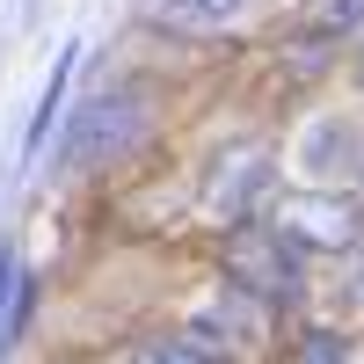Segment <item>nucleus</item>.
<instances>
[{"label": "nucleus", "mask_w": 364, "mask_h": 364, "mask_svg": "<svg viewBox=\"0 0 364 364\" xmlns=\"http://www.w3.org/2000/svg\"><path fill=\"white\" fill-rule=\"evenodd\" d=\"M219 269H226L233 291L262 299V306H299V299H306V255H299L284 233H269L262 219L255 226H226Z\"/></svg>", "instance_id": "3"}, {"label": "nucleus", "mask_w": 364, "mask_h": 364, "mask_svg": "<svg viewBox=\"0 0 364 364\" xmlns=\"http://www.w3.org/2000/svg\"><path fill=\"white\" fill-rule=\"evenodd\" d=\"M321 22H328V29H364V0H328Z\"/></svg>", "instance_id": "11"}, {"label": "nucleus", "mask_w": 364, "mask_h": 364, "mask_svg": "<svg viewBox=\"0 0 364 364\" xmlns=\"http://www.w3.org/2000/svg\"><path fill=\"white\" fill-rule=\"evenodd\" d=\"M350 73H357V95H364V44H357V58H350Z\"/></svg>", "instance_id": "13"}, {"label": "nucleus", "mask_w": 364, "mask_h": 364, "mask_svg": "<svg viewBox=\"0 0 364 364\" xmlns=\"http://www.w3.org/2000/svg\"><path fill=\"white\" fill-rule=\"evenodd\" d=\"M168 29H190V37H211V29H233L240 15H255V0H161L154 8Z\"/></svg>", "instance_id": "7"}, {"label": "nucleus", "mask_w": 364, "mask_h": 364, "mask_svg": "<svg viewBox=\"0 0 364 364\" xmlns=\"http://www.w3.org/2000/svg\"><path fill=\"white\" fill-rule=\"evenodd\" d=\"M146 132H154V95L139 80L124 87H95L73 117H66V139H58V175H109L117 161H132Z\"/></svg>", "instance_id": "1"}, {"label": "nucleus", "mask_w": 364, "mask_h": 364, "mask_svg": "<svg viewBox=\"0 0 364 364\" xmlns=\"http://www.w3.org/2000/svg\"><path fill=\"white\" fill-rule=\"evenodd\" d=\"M182 336H190L197 350H211V357L233 364V350H255V343L269 336V314H262V299H248V291L226 284L211 306H197L190 321H182Z\"/></svg>", "instance_id": "6"}, {"label": "nucleus", "mask_w": 364, "mask_h": 364, "mask_svg": "<svg viewBox=\"0 0 364 364\" xmlns=\"http://www.w3.org/2000/svg\"><path fill=\"white\" fill-rule=\"evenodd\" d=\"M291 168L321 182V190H350V175L364 168V117L350 109H314L291 139Z\"/></svg>", "instance_id": "5"}, {"label": "nucleus", "mask_w": 364, "mask_h": 364, "mask_svg": "<svg viewBox=\"0 0 364 364\" xmlns=\"http://www.w3.org/2000/svg\"><path fill=\"white\" fill-rule=\"evenodd\" d=\"M262 226L284 233L299 255H357L364 248V190H321V182H299V190L269 197Z\"/></svg>", "instance_id": "2"}, {"label": "nucleus", "mask_w": 364, "mask_h": 364, "mask_svg": "<svg viewBox=\"0 0 364 364\" xmlns=\"http://www.w3.org/2000/svg\"><path fill=\"white\" fill-rule=\"evenodd\" d=\"M277 190L284 182H277L269 139H233L226 154L211 161V175H204V204H211V219H226V226H255Z\"/></svg>", "instance_id": "4"}, {"label": "nucleus", "mask_w": 364, "mask_h": 364, "mask_svg": "<svg viewBox=\"0 0 364 364\" xmlns=\"http://www.w3.org/2000/svg\"><path fill=\"white\" fill-rule=\"evenodd\" d=\"M357 190H364V168H357Z\"/></svg>", "instance_id": "14"}, {"label": "nucleus", "mask_w": 364, "mask_h": 364, "mask_svg": "<svg viewBox=\"0 0 364 364\" xmlns=\"http://www.w3.org/2000/svg\"><path fill=\"white\" fill-rule=\"evenodd\" d=\"M73 58H80V44H66V51H58V66H51V80H44V95H37V117H29V139H22V161H37V154H44V139H51V124H58V102H66V80H73Z\"/></svg>", "instance_id": "8"}, {"label": "nucleus", "mask_w": 364, "mask_h": 364, "mask_svg": "<svg viewBox=\"0 0 364 364\" xmlns=\"http://www.w3.org/2000/svg\"><path fill=\"white\" fill-rule=\"evenodd\" d=\"M350 262H357V269H350V291H357V306H364V248H357Z\"/></svg>", "instance_id": "12"}, {"label": "nucleus", "mask_w": 364, "mask_h": 364, "mask_svg": "<svg viewBox=\"0 0 364 364\" xmlns=\"http://www.w3.org/2000/svg\"><path fill=\"white\" fill-rule=\"evenodd\" d=\"M284 364H350V336L343 328H299L291 336V350H284Z\"/></svg>", "instance_id": "9"}, {"label": "nucleus", "mask_w": 364, "mask_h": 364, "mask_svg": "<svg viewBox=\"0 0 364 364\" xmlns=\"http://www.w3.org/2000/svg\"><path fill=\"white\" fill-rule=\"evenodd\" d=\"M124 364H226V357H211V350H197L190 336H154V343H139Z\"/></svg>", "instance_id": "10"}]
</instances>
